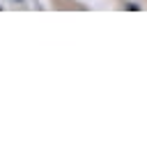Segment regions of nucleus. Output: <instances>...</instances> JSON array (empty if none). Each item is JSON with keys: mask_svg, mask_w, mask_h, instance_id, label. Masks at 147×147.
Here are the masks:
<instances>
[{"mask_svg": "<svg viewBox=\"0 0 147 147\" xmlns=\"http://www.w3.org/2000/svg\"><path fill=\"white\" fill-rule=\"evenodd\" d=\"M18 2H23V0H18Z\"/></svg>", "mask_w": 147, "mask_h": 147, "instance_id": "f257e3e1", "label": "nucleus"}]
</instances>
